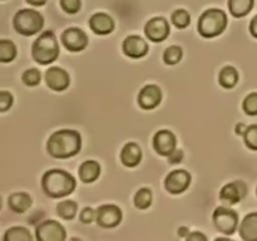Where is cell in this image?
Segmentation results:
<instances>
[{
  "label": "cell",
  "mask_w": 257,
  "mask_h": 241,
  "mask_svg": "<svg viewBox=\"0 0 257 241\" xmlns=\"http://www.w3.org/2000/svg\"><path fill=\"white\" fill-rule=\"evenodd\" d=\"M242 108L246 114L257 115V93H250L247 97L243 99Z\"/></svg>",
  "instance_id": "1f68e13d"
},
{
  "label": "cell",
  "mask_w": 257,
  "mask_h": 241,
  "mask_svg": "<svg viewBox=\"0 0 257 241\" xmlns=\"http://www.w3.org/2000/svg\"><path fill=\"white\" fill-rule=\"evenodd\" d=\"M256 192H257V190H256Z\"/></svg>",
  "instance_id": "b9f144b4"
},
{
  "label": "cell",
  "mask_w": 257,
  "mask_h": 241,
  "mask_svg": "<svg viewBox=\"0 0 257 241\" xmlns=\"http://www.w3.org/2000/svg\"><path fill=\"white\" fill-rule=\"evenodd\" d=\"M62 43L69 52H80L88 45V37L79 28H68L62 34Z\"/></svg>",
  "instance_id": "9c48e42d"
},
{
  "label": "cell",
  "mask_w": 257,
  "mask_h": 241,
  "mask_svg": "<svg viewBox=\"0 0 257 241\" xmlns=\"http://www.w3.org/2000/svg\"><path fill=\"white\" fill-rule=\"evenodd\" d=\"M100 176V165L97 161L88 160L80 165L79 177L84 183H92Z\"/></svg>",
  "instance_id": "44dd1931"
},
{
  "label": "cell",
  "mask_w": 257,
  "mask_h": 241,
  "mask_svg": "<svg viewBox=\"0 0 257 241\" xmlns=\"http://www.w3.org/2000/svg\"><path fill=\"white\" fill-rule=\"evenodd\" d=\"M27 2L33 7H43L47 3V0H27Z\"/></svg>",
  "instance_id": "60d3db41"
},
{
  "label": "cell",
  "mask_w": 257,
  "mask_h": 241,
  "mask_svg": "<svg viewBox=\"0 0 257 241\" xmlns=\"http://www.w3.org/2000/svg\"><path fill=\"white\" fill-rule=\"evenodd\" d=\"M13 25L19 34L25 35V37H32L43 29L44 18L37 10L22 9L14 15Z\"/></svg>",
  "instance_id": "5b68a950"
},
{
  "label": "cell",
  "mask_w": 257,
  "mask_h": 241,
  "mask_svg": "<svg viewBox=\"0 0 257 241\" xmlns=\"http://www.w3.org/2000/svg\"><path fill=\"white\" fill-rule=\"evenodd\" d=\"M243 141L250 150L257 151V125L248 126L243 133Z\"/></svg>",
  "instance_id": "4dcf8cb0"
},
{
  "label": "cell",
  "mask_w": 257,
  "mask_h": 241,
  "mask_svg": "<svg viewBox=\"0 0 257 241\" xmlns=\"http://www.w3.org/2000/svg\"><path fill=\"white\" fill-rule=\"evenodd\" d=\"M171 19H172V24L177 29H186L191 23V15L187 10L177 9L172 13Z\"/></svg>",
  "instance_id": "83f0119b"
},
{
  "label": "cell",
  "mask_w": 257,
  "mask_h": 241,
  "mask_svg": "<svg viewBox=\"0 0 257 241\" xmlns=\"http://www.w3.org/2000/svg\"><path fill=\"white\" fill-rule=\"evenodd\" d=\"M188 235H190V231H188V228L186 227V226H182V227L178 228V236H180V237L186 238Z\"/></svg>",
  "instance_id": "f35d334b"
},
{
  "label": "cell",
  "mask_w": 257,
  "mask_h": 241,
  "mask_svg": "<svg viewBox=\"0 0 257 241\" xmlns=\"http://www.w3.org/2000/svg\"><path fill=\"white\" fill-rule=\"evenodd\" d=\"M45 82L52 90L62 92L69 87L70 77L67 70L59 67H52L45 72Z\"/></svg>",
  "instance_id": "5bb4252c"
},
{
  "label": "cell",
  "mask_w": 257,
  "mask_h": 241,
  "mask_svg": "<svg viewBox=\"0 0 257 241\" xmlns=\"http://www.w3.org/2000/svg\"><path fill=\"white\" fill-rule=\"evenodd\" d=\"M246 125L245 123H238L237 126H236V133H237V135H243V133H245V131H246Z\"/></svg>",
  "instance_id": "ab89813d"
},
{
  "label": "cell",
  "mask_w": 257,
  "mask_h": 241,
  "mask_svg": "<svg viewBox=\"0 0 257 241\" xmlns=\"http://www.w3.org/2000/svg\"><path fill=\"white\" fill-rule=\"evenodd\" d=\"M32 240H33V236L32 233H30V231H28L25 227H22V226L10 227L4 235V241H32Z\"/></svg>",
  "instance_id": "cb8c5ba5"
},
{
  "label": "cell",
  "mask_w": 257,
  "mask_h": 241,
  "mask_svg": "<svg viewBox=\"0 0 257 241\" xmlns=\"http://www.w3.org/2000/svg\"><path fill=\"white\" fill-rule=\"evenodd\" d=\"M32 203V197L27 192H15L8 198V206H9L10 210L17 213H23L28 211Z\"/></svg>",
  "instance_id": "ffe728a7"
},
{
  "label": "cell",
  "mask_w": 257,
  "mask_h": 241,
  "mask_svg": "<svg viewBox=\"0 0 257 241\" xmlns=\"http://www.w3.org/2000/svg\"><path fill=\"white\" fill-rule=\"evenodd\" d=\"M250 33H251V35H252L253 38H256V39H257V15H255V17L252 18V20H251Z\"/></svg>",
  "instance_id": "74e56055"
},
{
  "label": "cell",
  "mask_w": 257,
  "mask_h": 241,
  "mask_svg": "<svg viewBox=\"0 0 257 241\" xmlns=\"http://www.w3.org/2000/svg\"><path fill=\"white\" fill-rule=\"evenodd\" d=\"M161 100H162V90L155 84L143 87L138 94V104L145 110L155 109L157 105L161 104Z\"/></svg>",
  "instance_id": "7c38bea8"
},
{
  "label": "cell",
  "mask_w": 257,
  "mask_h": 241,
  "mask_svg": "<svg viewBox=\"0 0 257 241\" xmlns=\"http://www.w3.org/2000/svg\"><path fill=\"white\" fill-rule=\"evenodd\" d=\"M183 158V151L175 150L170 156H168V162L170 163H178Z\"/></svg>",
  "instance_id": "d590c367"
},
{
  "label": "cell",
  "mask_w": 257,
  "mask_h": 241,
  "mask_svg": "<svg viewBox=\"0 0 257 241\" xmlns=\"http://www.w3.org/2000/svg\"><path fill=\"white\" fill-rule=\"evenodd\" d=\"M183 52L180 47L177 45H171L163 53V60H165L166 64L168 65H175L177 63L181 62L182 59Z\"/></svg>",
  "instance_id": "f1b7e54d"
},
{
  "label": "cell",
  "mask_w": 257,
  "mask_h": 241,
  "mask_svg": "<svg viewBox=\"0 0 257 241\" xmlns=\"http://www.w3.org/2000/svg\"><path fill=\"white\" fill-rule=\"evenodd\" d=\"M59 4L67 14H77L82 8V0H59Z\"/></svg>",
  "instance_id": "d6a6232c"
},
{
  "label": "cell",
  "mask_w": 257,
  "mask_h": 241,
  "mask_svg": "<svg viewBox=\"0 0 257 241\" xmlns=\"http://www.w3.org/2000/svg\"><path fill=\"white\" fill-rule=\"evenodd\" d=\"M77 210H78V205L75 201H70V200L60 201V202L57 205L58 215H59L62 218H64V220H72V218H74L75 213H77Z\"/></svg>",
  "instance_id": "d4e9b609"
},
{
  "label": "cell",
  "mask_w": 257,
  "mask_h": 241,
  "mask_svg": "<svg viewBox=\"0 0 257 241\" xmlns=\"http://www.w3.org/2000/svg\"><path fill=\"white\" fill-rule=\"evenodd\" d=\"M79 220L83 223H90L94 220H97V211L93 210L92 207H85L83 208L82 212H80Z\"/></svg>",
  "instance_id": "e575fe53"
},
{
  "label": "cell",
  "mask_w": 257,
  "mask_h": 241,
  "mask_svg": "<svg viewBox=\"0 0 257 241\" xmlns=\"http://www.w3.org/2000/svg\"><path fill=\"white\" fill-rule=\"evenodd\" d=\"M74 177L64 170H49L43 175L42 188L47 196L52 198H60L70 195L75 190Z\"/></svg>",
  "instance_id": "7a4b0ae2"
},
{
  "label": "cell",
  "mask_w": 257,
  "mask_h": 241,
  "mask_svg": "<svg viewBox=\"0 0 257 241\" xmlns=\"http://www.w3.org/2000/svg\"><path fill=\"white\" fill-rule=\"evenodd\" d=\"M122 49L127 57L138 59V58H142L147 54L148 44L143 38L138 37V35H130L123 42Z\"/></svg>",
  "instance_id": "2e32d148"
},
{
  "label": "cell",
  "mask_w": 257,
  "mask_h": 241,
  "mask_svg": "<svg viewBox=\"0 0 257 241\" xmlns=\"http://www.w3.org/2000/svg\"><path fill=\"white\" fill-rule=\"evenodd\" d=\"M228 10L235 18H243L252 10L255 0H228Z\"/></svg>",
  "instance_id": "7402d4cb"
},
{
  "label": "cell",
  "mask_w": 257,
  "mask_h": 241,
  "mask_svg": "<svg viewBox=\"0 0 257 241\" xmlns=\"http://www.w3.org/2000/svg\"><path fill=\"white\" fill-rule=\"evenodd\" d=\"M142 160V150L135 142L125 143L120 151V161L127 167H136Z\"/></svg>",
  "instance_id": "ac0fdd59"
},
{
  "label": "cell",
  "mask_w": 257,
  "mask_h": 241,
  "mask_svg": "<svg viewBox=\"0 0 257 241\" xmlns=\"http://www.w3.org/2000/svg\"><path fill=\"white\" fill-rule=\"evenodd\" d=\"M238 82V73L231 65L222 68L218 74V83H220L221 87H223L225 89H231V88L235 87Z\"/></svg>",
  "instance_id": "603a6c76"
},
{
  "label": "cell",
  "mask_w": 257,
  "mask_h": 241,
  "mask_svg": "<svg viewBox=\"0 0 257 241\" xmlns=\"http://www.w3.org/2000/svg\"><path fill=\"white\" fill-rule=\"evenodd\" d=\"M32 57L37 63L47 65L59 57V44L52 30H47L37 38L32 45Z\"/></svg>",
  "instance_id": "3957f363"
},
{
  "label": "cell",
  "mask_w": 257,
  "mask_h": 241,
  "mask_svg": "<svg viewBox=\"0 0 257 241\" xmlns=\"http://www.w3.org/2000/svg\"><path fill=\"white\" fill-rule=\"evenodd\" d=\"M212 220L216 228L226 235H232L238 225L237 212L225 206H220L213 211Z\"/></svg>",
  "instance_id": "8992f818"
},
{
  "label": "cell",
  "mask_w": 257,
  "mask_h": 241,
  "mask_svg": "<svg viewBox=\"0 0 257 241\" xmlns=\"http://www.w3.org/2000/svg\"><path fill=\"white\" fill-rule=\"evenodd\" d=\"M146 37L155 43H160L166 40V38L170 35V24L165 18H152L148 20L145 27Z\"/></svg>",
  "instance_id": "30bf717a"
},
{
  "label": "cell",
  "mask_w": 257,
  "mask_h": 241,
  "mask_svg": "<svg viewBox=\"0 0 257 241\" xmlns=\"http://www.w3.org/2000/svg\"><path fill=\"white\" fill-rule=\"evenodd\" d=\"M22 80L24 82V84L29 85V87H35L42 80V74H40V72L38 69L32 68V69H28L23 73Z\"/></svg>",
  "instance_id": "f546056e"
},
{
  "label": "cell",
  "mask_w": 257,
  "mask_h": 241,
  "mask_svg": "<svg viewBox=\"0 0 257 241\" xmlns=\"http://www.w3.org/2000/svg\"><path fill=\"white\" fill-rule=\"evenodd\" d=\"M89 28L98 35H107L114 30V20L105 13H95L89 19Z\"/></svg>",
  "instance_id": "e0dca14e"
},
{
  "label": "cell",
  "mask_w": 257,
  "mask_h": 241,
  "mask_svg": "<svg viewBox=\"0 0 257 241\" xmlns=\"http://www.w3.org/2000/svg\"><path fill=\"white\" fill-rule=\"evenodd\" d=\"M187 241H206L207 237L203 235L202 232H198V231H193V232H190V235L186 237Z\"/></svg>",
  "instance_id": "8d00e7d4"
},
{
  "label": "cell",
  "mask_w": 257,
  "mask_h": 241,
  "mask_svg": "<svg viewBox=\"0 0 257 241\" xmlns=\"http://www.w3.org/2000/svg\"><path fill=\"white\" fill-rule=\"evenodd\" d=\"M35 236L39 241H64L67 238V232L60 222L55 220H47L38 226Z\"/></svg>",
  "instance_id": "52a82bcc"
},
{
  "label": "cell",
  "mask_w": 257,
  "mask_h": 241,
  "mask_svg": "<svg viewBox=\"0 0 257 241\" xmlns=\"http://www.w3.org/2000/svg\"><path fill=\"white\" fill-rule=\"evenodd\" d=\"M175 135L168 130H161L153 137V148L161 156H170L176 150Z\"/></svg>",
  "instance_id": "9a60e30c"
},
{
  "label": "cell",
  "mask_w": 257,
  "mask_h": 241,
  "mask_svg": "<svg viewBox=\"0 0 257 241\" xmlns=\"http://www.w3.org/2000/svg\"><path fill=\"white\" fill-rule=\"evenodd\" d=\"M82 148V137L78 131L60 130L50 135L47 150L52 157L65 160L79 153Z\"/></svg>",
  "instance_id": "6da1fadb"
},
{
  "label": "cell",
  "mask_w": 257,
  "mask_h": 241,
  "mask_svg": "<svg viewBox=\"0 0 257 241\" xmlns=\"http://www.w3.org/2000/svg\"><path fill=\"white\" fill-rule=\"evenodd\" d=\"M152 191L150 188H141L136 192L133 202H135L136 207L140 210H147L152 205Z\"/></svg>",
  "instance_id": "484cf974"
},
{
  "label": "cell",
  "mask_w": 257,
  "mask_h": 241,
  "mask_svg": "<svg viewBox=\"0 0 257 241\" xmlns=\"http://www.w3.org/2000/svg\"><path fill=\"white\" fill-rule=\"evenodd\" d=\"M240 236L245 241H257V212L245 216L240 226Z\"/></svg>",
  "instance_id": "d6986e66"
},
{
  "label": "cell",
  "mask_w": 257,
  "mask_h": 241,
  "mask_svg": "<svg viewBox=\"0 0 257 241\" xmlns=\"http://www.w3.org/2000/svg\"><path fill=\"white\" fill-rule=\"evenodd\" d=\"M247 193V186L243 181H233L223 186L220 191V198L226 203L235 205L243 200Z\"/></svg>",
  "instance_id": "4fadbf2b"
},
{
  "label": "cell",
  "mask_w": 257,
  "mask_h": 241,
  "mask_svg": "<svg viewBox=\"0 0 257 241\" xmlns=\"http://www.w3.org/2000/svg\"><path fill=\"white\" fill-rule=\"evenodd\" d=\"M191 175L186 170H175L168 173L165 180L166 190L173 195L182 193L190 187Z\"/></svg>",
  "instance_id": "ba28073f"
},
{
  "label": "cell",
  "mask_w": 257,
  "mask_h": 241,
  "mask_svg": "<svg viewBox=\"0 0 257 241\" xmlns=\"http://www.w3.org/2000/svg\"><path fill=\"white\" fill-rule=\"evenodd\" d=\"M17 57V47L12 40L3 39L0 42V60L3 63H9Z\"/></svg>",
  "instance_id": "4316f807"
},
{
  "label": "cell",
  "mask_w": 257,
  "mask_h": 241,
  "mask_svg": "<svg viewBox=\"0 0 257 241\" xmlns=\"http://www.w3.org/2000/svg\"><path fill=\"white\" fill-rule=\"evenodd\" d=\"M227 27V15L223 10L213 8L207 9L198 19L197 29L203 38H215L222 34Z\"/></svg>",
  "instance_id": "277c9868"
},
{
  "label": "cell",
  "mask_w": 257,
  "mask_h": 241,
  "mask_svg": "<svg viewBox=\"0 0 257 241\" xmlns=\"http://www.w3.org/2000/svg\"><path fill=\"white\" fill-rule=\"evenodd\" d=\"M13 105V95L8 90H3L0 93V110L7 112Z\"/></svg>",
  "instance_id": "836d02e7"
},
{
  "label": "cell",
  "mask_w": 257,
  "mask_h": 241,
  "mask_svg": "<svg viewBox=\"0 0 257 241\" xmlns=\"http://www.w3.org/2000/svg\"><path fill=\"white\" fill-rule=\"evenodd\" d=\"M122 221V211L115 205H102L97 210L98 225L105 228L118 226Z\"/></svg>",
  "instance_id": "8fae6325"
}]
</instances>
